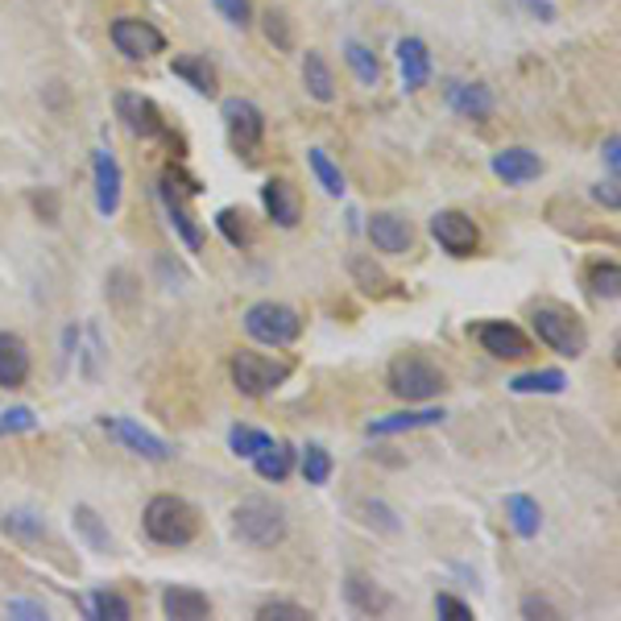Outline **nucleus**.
<instances>
[{
  "mask_svg": "<svg viewBox=\"0 0 621 621\" xmlns=\"http://www.w3.org/2000/svg\"><path fill=\"white\" fill-rule=\"evenodd\" d=\"M386 390H390L393 398H402L406 406H423V402H436L439 393L448 390V377H443V368H439L431 357L402 352V357H393L390 368H386Z\"/></svg>",
  "mask_w": 621,
  "mask_h": 621,
  "instance_id": "f257e3e1",
  "label": "nucleus"
},
{
  "mask_svg": "<svg viewBox=\"0 0 621 621\" xmlns=\"http://www.w3.org/2000/svg\"><path fill=\"white\" fill-rule=\"evenodd\" d=\"M141 527L158 547H186L199 534V509L191 506L186 497L158 493V497H150V506L141 514Z\"/></svg>",
  "mask_w": 621,
  "mask_h": 621,
  "instance_id": "f03ea898",
  "label": "nucleus"
},
{
  "mask_svg": "<svg viewBox=\"0 0 621 621\" xmlns=\"http://www.w3.org/2000/svg\"><path fill=\"white\" fill-rule=\"evenodd\" d=\"M199 191H204V186H199V179H191L183 166H166V170H161L158 195H161V204H166L170 224H174V232L183 236V245L191 249V254H199V249H204V229H199V216L191 211V199H195Z\"/></svg>",
  "mask_w": 621,
  "mask_h": 621,
  "instance_id": "7ed1b4c3",
  "label": "nucleus"
},
{
  "mask_svg": "<svg viewBox=\"0 0 621 621\" xmlns=\"http://www.w3.org/2000/svg\"><path fill=\"white\" fill-rule=\"evenodd\" d=\"M530 327H534L539 345H547L552 352L568 357V361L588 352V327H584V320L575 311H568V307H559V302L534 307L530 311Z\"/></svg>",
  "mask_w": 621,
  "mask_h": 621,
  "instance_id": "20e7f679",
  "label": "nucleus"
},
{
  "mask_svg": "<svg viewBox=\"0 0 621 621\" xmlns=\"http://www.w3.org/2000/svg\"><path fill=\"white\" fill-rule=\"evenodd\" d=\"M232 530H236L241 543H249L257 552H270L286 539L290 522H286V509L270 502V497H245L232 509Z\"/></svg>",
  "mask_w": 621,
  "mask_h": 621,
  "instance_id": "39448f33",
  "label": "nucleus"
},
{
  "mask_svg": "<svg viewBox=\"0 0 621 621\" xmlns=\"http://www.w3.org/2000/svg\"><path fill=\"white\" fill-rule=\"evenodd\" d=\"M229 373H232L236 393H245V398H266V393H274L277 386L290 381L295 365H290V361H277V357H266V352L241 348V352H232Z\"/></svg>",
  "mask_w": 621,
  "mask_h": 621,
  "instance_id": "423d86ee",
  "label": "nucleus"
},
{
  "mask_svg": "<svg viewBox=\"0 0 621 621\" xmlns=\"http://www.w3.org/2000/svg\"><path fill=\"white\" fill-rule=\"evenodd\" d=\"M245 332L266 348H290L302 336V315L286 302L261 299L245 311Z\"/></svg>",
  "mask_w": 621,
  "mask_h": 621,
  "instance_id": "0eeeda50",
  "label": "nucleus"
},
{
  "mask_svg": "<svg viewBox=\"0 0 621 621\" xmlns=\"http://www.w3.org/2000/svg\"><path fill=\"white\" fill-rule=\"evenodd\" d=\"M224 125H229V141L236 154L245 158H257L261 141H266V116L257 108L254 100H224Z\"/></svg>",
  "mask_w": 621,
  "mask_h": 621,
  "instance_id": "6e6552de",
  "label": "nucleus"
},
{
  "mask_svg": "<svg viewBox=\"0 0 621 621\" xmlns=\"http://www.w3.org/2000/svg\"><path fill=\"white\" fill-rule=\"evenodd\" d=\"M108 34H113L116 54H125L129 63H145V59H154V54L166 50L161 29L154 22H145V17H116Z\"/></svg>",
  "mask_w": 621,
  "mask_h": 621,
  "instance_id": "1a4fd4ad",
  "label": "nucleus"
},
{
  "mask_svg": "<svg viewBox=\"0 0 621 621\" xmlns=\"http://www.w3.org/2000/svg\"><path fill=\"white\" fill-rule=\"evenodd\" d=\"M100 427L108 431V436L120 443V448H129L133 456H141V461H154V464H166L170 456H174V448L166 443L161 436H154V431H145L141 423H133V418H120V414H104L100 418Z\"/></svg>",
  "mask_w": 621,
  "mask_h": 621,
  "instance_id": "9d476101",
  "label": "nucleus"
},
{
  "mask_svg": "<svg viewBox=\"0 0 621 621\" xmlns=\"http://www.w3.org/2000/svg\"><path fill=\"white\" fill-rule=\"evenodd\" d=\"M431 236L439 241V249L452 257H473L477 254V245H481V229L473 224L468 211H456V207L431 216Z\"/></svg>",
  "mask_w": 621,
  "mask_h": 621,
  "instance_id": "9b49d317",
  "label": "nucleus"
},
{
  "mask_svg": "<svg viewBox=\"0 0 621 621\" xmlns=\"http://www.w3.org/2000/svg\"><path fill=\"white\" fill-rule=\"evenodd\" d=\"M473 336H477V345H481L489 357H497V361H527L530 357V336L518 323H506V320L477 323Z\"/></svg>",
  "mask_w": 621,
  "mask_h": 621,
  "instance_id": "f8f14e48",
  "label": "nucleus"
},
{
  "mask_svg": "<svg viewBox=\"0 0 621 621\" xmlns=\"http://www.w3.org/2000/svg\"><path fill=\"white\" fill-rule=\"evenodd\" d=\"M116 116H120V125L141 141H154V138L166 133V116H161V108L150 100V95H141V92L116 95Z\"/></svg>",
  "mask_w": 621,
  "mask_h": 621,
  "instance_id": "ddd939ff",
  "label": "nucleus"
},
{
  "mask_svg": "<svg viewBox=\"0 0 621 621\" xmlns=\"http://www.w3.org/2000/svg\"><path fill=\"white\" fill-rule=\"evenodd\" d=\"M261 207H266V216L274 220L277 229H295L302 220V195L290 179H270L261 186Z\"/></svg>",
  "mask_w": 621,
  "mask_h": 621,
  "instance_id": "4468645a",
  "label": "nucleus"
},
{
  "mask_svg": "<svg viewBox=\"0 0 621 621\" xmlns=\"http://www.w3.org/2000/svg\"><path fill=\"white\" fill-rule=\"evenodd\" d=\"M493 174L506 186H527L543 174V158L527 145H506V150L493 154Z\"/></svg>",
  "mask_w": 621,
  "mask_h": 621,
  "instance_id": "2eb2a0df",
  "label": "nucleus"
},
{
  "mask_svg": "<svg viewBox=\"0 0 621 621\" xmlns=\"http://www.w3.org/2000/svg\"><path fill=\"white\" fill-rule=\"evenodd\" d=\"M368 241L377 254H406L414 245V229L398 211H373L368 216Z\"/></svg>",
  "mask_w": 621,
  "mask_h": 621,
  "instance_id": "dca6fc26",
  "label": "nucleus"
},
{
  "mask_svg": "<svg viewBox=\"0 0 621 621\" xmlns=\"http://www.w3.org/2000/svg\"><path fill=\"white\" fill-rule=\"evenodd\" d=\"M92 174H95V211H100V216H116V207H120V191H125L120 161H116L108 150H95Z\"/></svg>",
  "mask_w": 621,
  "mask_h": 621,
  "instance_id": "f3484780",
  "label": "nucleus"
},
{
  "mask_svg": "<svg viewBox=\"0 0 621 621\" xmlns=\"http://www.w3.org/2000/svg\"><path fill=\"white\" fill-rule=\"evenodd\" d=\"M345 600L357 609V613H365V618H381V613H390V593L365 572H348L345 580Z\"/></svg>",
  "mask_w": 621,
  "mask_h": 621,
  "instance_id": "a211bd4d",
  "label": "nucleus"
},
{
  "mask_svg": "<svg viewBox=\"0 0 621 621\" xmlns=\"http://www.w3.org/2000/svg\"><path fill=\"white\" fill-rule=\"evenodd\" d=\"M398 70H402V88L406 92H423L431 79V50L423 38H402L398 42Z\"/></svg>",
  "mask_w": 621,
  "mask_h": 621,
  "instance_id": "6ab92c4d",
  "label": "nucleus"
},
{
  "mask_svg": "<svg viewBox=\"0 0 621 621\" xmlns=\"http://www.w3.org/2000/svg\"><path fill=\"white\" fill-rule=\"evenodd\" d=\"M161 613L174 621H204L211 618V600L199 588H186V584H170L161 593Z\"/></svg>",
  "mask_w": 621,
  "mask_h": 621,
  "instance_id": "aec40b11",
  "label": "nucleus"
},
{
  "mask_svg": "<svg viewBox=\"0 0 621 621\" xmlns=\"http://www.w3.org/2000/svg\"><path fill=\"white\" fill-rule=\"evenodd\" d=\"M29 345H25L22 336H13V332H0V386L4 390H17L25 386V377H29Z\"/></svg>",
  "mask_w": 621,
  "mask_h": 621,
  "instance_id": "412c9836",
  "label": "nucleus"
},
{
  "mask_svg": "<svg viewBox=\"0 0 621 621\" xmlns=\"http://www.w3.org/2000/svg\"><path fill=\"white\" fill-rule=\"evenodd\" d=\"M443 423V411L439 406H423V411H398V414H386V418H373L365 431L368 436H402V431H418V427H436Z\"/></svg>",
  "mask_w": 621,
  "mask_h": 621,
  "instance_id": "4be33fe9",
  "label": "nucleus"
},
{
  "mask_svg": "<svg viewBox=\"0 0 621 621\" xmlns=\"http://www.w3.org/2000/svg\"><path fill=\"white\" fill-rule=\"evenodd\" d=\"M448 104L464 120H489L493 116V92L484 83H452L448 88Z\"/></svg>",
  "mask_w": 621,
  "mask_h": 621,
  "instance_id": "5701e85b",
  "label": "nucleus"
},
{
  "mask_svg": "<svg viewBox=\"0 0 621 621\" xmlns=\"http://www.w3.org/2000/svg\"><path fill=\"white\" fill-rule=\"evenodd\" d=\"M170 70L183 79L186 88H195L199 95H216V92H220V75H216V67L207 63V54H174Z\"/></svg>",
  "mask_w": 621,
  "mask_h": 621,
  "instance_id": "b1692460",
  "label": "nucleus"
},
{
  "mask_svg": "<svg viewBox=\"0 0 621 621\" xmlns=\"http://www.w3.org/2000/svg\"><path fill=\"white\" fill-rule=\"evenodd\" d=\"M302 88L311 100H320V104H332L336 100V75L327 67V59H323L320 50H307L302 54Z\"/></svg>",
  "mask_w": 621,
  "mask_h": 621,
  "instance_id": "393cba45",
  "label": "nucleus"
},
{
  "mask_svg": "<svg viewBox=\"0 0 621 621\" xmlns=\"http://www.w3.org/2000/svg\"><path fill=\"white\" fill-rule=\"evenodd\" d=\"M254 468H257V477H261V481H274V484L286 481V477H290V468H295V448L270 439V443L254 456Z\"/></svg>",
  "mask_w": 621,
  "mask_h": 621,
  "instance_id": "a878e982",
  "label": "nucleus"
},
{
  "mask_svg": "<svg viewBox=\"0 0 621 621\" xmlns=\"http://www.w3.org/2000/svg\"><path fill=\"white\" fill-rule=\"evenodd\" d=\"M506 518H509V527H514V534H518V539H534V534H539V527H543V509H539V502H534V497H527V493H509V497H506Z\"/></svg>",
  "mask_w": 621,
  "mask_h": 621,
  "instance_id": "bb28decb",
  "label": "nucleus"
},
{
  "mask_svg": "<svg viewBox=\"0 0 621 621\" xmlns=\"http://www.w3.org/2000/svg\"><path fill=\"white\" fill-rule=\"evenodd\" d=\"M216 229L229 241L232 249H249L254 245V224H249V211L245 207H220L216 211Z\"/></svg>",
  "mask_w": 621,
  "mask_h": 621,
  "instance_id": "cd10ccee",
  "label": "nucleus"
},
{
  "mask_svg": "<svg viewBox=\"0 0 621 621\" xmlns=\"http://www.w3.org/2000/svg\"><path fill=\"white\" fill-rule=\"evenodd\" d=\"M348 274H352V282L365 290V295H373V299H386L390 295V274L377 266V261H368V257H352L348 261Z\"/></svg>",
  "mask_w": 621,
  "mask_h": 621,
  "instance_id": "c85d7f7f",
  "label": "nucleus"
},
{
  "mask_svg": "<svg viewBox=\"0 0 621 621\" xmlns=\"http://www.w3.org/2000/svg\"><path fill=\"white\" fill-rule=\"evenodd\" d=\"M75 530H79V539L92 547V552H100V555H108L113 552V534L104 530V522H100V514H95L92 506H75Z\"/></svg>",
  "mask_w": 621,
  "mask_h": 621,
  "instance_id": "c756f323",
  "label": "nucleus"
},
{
  "mask_svg": "<svg viewBox=\"0 0 621 621\" xmlns=\"http://www.w3.org/2000/svg\"><path fill=\"white\" fill-rule=\"evenodd\" d=\"M588 290H593V299L600 302H618L621 295V266L609 257V261H593L588 266Z\"/></svg>",
  "mask_w": 621,
  "mask_h": 621,
  "instance_id": "7c9ffc66",
  "label": "nucleus"
},
{
  "mask_svg": "<svg viewBox=\"0 0 621 621\" xmlns=\"http://www.w3.org/2000/svg\"><path fill=\"white\" fill-rule=\"evenodd\" d=\"M564 386H568V377L559 368H530V373H518L509 381L514 393H564Z\"/></svg>",
  "mask_w": 621,
  "mask_h": 621,
  "instance_id": "2f4dec72",
  "label": "nucleus"
},
{
  "mask_svg": "<svg viewBox=\"0 0 621 621\" xmlns=\"http://www.w3.org/2000/svg\"><path fill=\"white\" fill-rule=\"evenodd\" d=\"M307 161H311V174L320 179L323 191H327L332 199H340V195H345V174H340V166L332 161V154L315 145V150H307Z\"/></svg>",
  "mask_w": 621,
  "mask_h": 621,
  "instance_id": "473e14b6",
  "label": "nucleus"
},
{
  "mask_svg": "<svg viewBox=\"0 0 621 621\" xmlns=\"http://www.w3.org/2000/svg\"><path fill=\"white\" fill-rule=\"evenodd\" d=\"M88 618H100V621H133V605L113 593V588H100L88 597Z\"/></svg>",
  "mask_w": 621,
  "mask_h": 621,
  "instance_id": "72a5a7b5",
  "label": "nucleus"
},
{
  "mask_svg": "<svg viewBox=\"0 0 621 621\" xmlns=\"http://www.w3.org/2000/svg\"><path fill=\"white\" fill-rule=\"evenodd\" d=\"M345 59H348V67H352V75H357L365 88H377V83H381V63H377V54H373L368 47H361V42H348Z\"/></svg>",
  "mask_w": 621,
  "mask_h": 621,
  "instance_id": "f704fd0d",
  "label": "nucleus"
},
{
  "mask_svg": "<svg viewBox=\"0 0 621 621\" xmlns=\"http://www.w3.org/2000/svg\"><path fill=\"white\" fill-rule=\"evenodd\" d=\"M0 527H4V534L22 539V543H34V539H42V534H47V522H42L38 514H29V509H9Z\"/></svg>",
  "mask_w": 621,
  "mask_h": 621,
  "instance_id": "c9c22d12",
  "label": "nucleus"
},
{
  "mask_svg": "<svg viewBox=\"0 0 621 621\" xmlns=\"http://www.w3.org/2000/svg\"><path fill=\"white\" fill-rule=\"evenodd\" d=\"M302 481L307 484H327L332 481V452L320 443H307L302 448Z\"/></svg>",
  "mask_w": 621,
  "mask_h": 621,
  "instance_id": "e433bc0d",
  "label": "nucleus"
},
{
  "mask_svg": "<svg viewBox=\"0 0 621 621\" xmlns=\"http://www.w3.org/2000/svg\"><path fill=\"white\" fill-rule=\"evenodd\" d=\"M108 299L120 307V311H133V302L141 299V282L133 270H113L108 274Z\"/></svg>",
  "mask_w": 621,
  "mask_h": 621,
  "instance_id": "4c0bfd02",
  "label": "nucleus"
},
{
  "mask_svg": "<svg viewBox=\"0 0 621 621\" xmlns=\"http://www.w3.org/2000/svg\"><path fill=\"white\" fill-rule=\"evenodd\" d=\"M257 618L261 621H311L315 613L299 605V600H286V597H270L257 605Z\"/></svg>",
  "mask_w": 621,
  "mask_h": 621,
  "instance_id": "58836bf2",
  "label": "nucleus"
},
{
  "mask_svg": "<svg viewBox=\"0 0 621 621\" xmlns=\"http://www.w3.org/2000/svg\"><path fill=\"white\" fill-rule=\"evenodd\" d=\"M266 443H270V436H266V431H257V427H245V423H236V427L229 431L232 456H241V461H254Z\"/></svg>",
  "mask_w": 621,
  "mask_h": 621,
  "instance_id": "ea45409f",
  "label": "nucleus"
},
{
  "mask_svg": "<svg viewBox=\"0 0 621 621\" xmlns=\"http://www.w3.org/2000/svg\"><path fill=\"white\" fill-rule=\"evenodd\" d=\"M261 29H266V38L274 42V50H295V29H290V17L282 13V9H266L261 13Z\"/></svg>",
  "mask_w": 621,
  "mask_h": 621,
  "instance_id": "a19ab883",
  "label": "nucleus"
},
{
  "mask_svg": "<svg viewBox=\"0 0 621 621\" xmlns=\"http://www.w3.org/2000/svg\"><path fill=\"white\" fill-rule=\"evenodd\" d=\"M357 514H361V522H365V527H377L381 534H398V530H402L398 514H393L386 502H361V506H357Z\"/></svg>",
  "mask_w": 621,
  "mask_h": 621,
  "instance_id": "79ce46f5",
  "label": "nucleus"
},
{
  "mask_svg": "<svg viewBox=\"0 0 621 621\" xmlns=\"http://www.w3.org/2000/svg\"><path fill=\"white\" fill-rule=\"evenodd\" d=\"M25 431H38V418H34L29 406L0 411V436H25Z\"/></svg>",
  "mask_w": 621,
  "mask_h": 621,
  "instance_id": "37998d69",
  "label": "nucleus"
},
{
  "mask_svg": "<svg viewBox=\"0 0 621 621\" xmlns=\"http://www.w3.org/2000/svg\"><path fill=\"white\" fill-rule=\"evenodd\" d=\"M211 4H216V13L229 25H236V29H245V25L254 22V4H249V0H211Z\"/></svg>",
  "mask_w": 621,
  "mask_h": 621,
  "instance_id": "c03bdc74",
  "label": "nucleus"
},
{
  "mask_svg": "<svg viewBox=\"0 0 621 621\" xmlns=\"http://www.w3.org/2000/svg\"><path fill=\"white\" fill-rule=\"evenodd\" d=\"M436 613L439 618H448V621H473V609H468L461 597H452V593H439Z\"/></svg>",
  "mask_w": 621,
  "mask_h": 621,
  "instance_id": "a18cd8bd",
  "label": "nucleus"
},
{
  "mask_svg": "<svg viewBox=\"0 0 621 621\" xmlns=\"http://www.w3.org/2000/svg\"><path fill=\"white\" fill-rule=\"evenodd\" d=\"M522 618H543V621H555L559 618V609H555L547 597H539V593H530L522 597Z\"/></svg>",
  "mask_w": 621,
  "mask_h": 621,
  "instance_id": "49530a36",
  "label": "nucleus"
},
{
  "mask_svg": "<svg viewBox=\"0 0 621 621\" xmlns=\"http://www.w3.org/2000/svg\"><path fill=\"white\" fill-rule=\"evenodd\" d=\"M518 9H527L534 22H555V4L552 0H514Z\"/></svg>",
  "mask_w": 621,
  "mask_h": 621,
  "instance_id": "de8ad7c7",
  "label": "nucleus"
},
{
  "mask_svg": "<svg viewBox=\"0 0 621 621\" xmlns=\"http://www.w3.org/2000/svg\"><path fill=\"white\" fill-rule=\"evenodd\" d=\"M600 154H605V166H609V179H618V161H621V138L618 133H609V138H605Z\"/></svg>",
  "mask_w": 621,
  "mask_h": 621,
  "instance_id": "09e8293b",
  "label": "nucleus"
},
{
  "mask_svg": "<svg viewBox=\"0 0 621 621\" xmlns=\"http://www.w3.org/2000/svg\"><path fill=\"white\" fill-rule=\"evenodd\" d=\"M593 199H597V204H605V207H609V211H618V207H621L618 179H609V183H600L597 191H593Z\"/></svg>",
  "mask_w": 621,
  "mask_h": 621,
  "instance_id": "8fccbe9b",
  "label": "nucleus"
},
{
  "mask_svg": "<svg viewBox=\"0 0 621 621\" xmlns=\"http://www.w3.org/2000/svg\"><path fill=\"white\" fill-rule=\"evenodd\" d=\"M9 613H17V618H25V621L47 618V609H42V605H34V600H9Z\"/></svg>",
  "mask_w": 621,
  "mask_h": 621,
  "instance_id": "3c124183",
  "label": "nucleus"
},
{
  "mask_svg": "<svg viewBox=\"0 0 621 621\" xmlns=\"http://www.w3.org/2000/svg\"><path fill=\"white\" fill-rule=\"evenodd\" d=\"M34 207H38V211H47V224H54V220H59V199H54L50 191L34 195Z\"/></svg>",
  "mask_w": 621,
  "mask_h": 621,
  "instance_id": "603ef678",
  "label": "nucleus"
}]
</instances>
